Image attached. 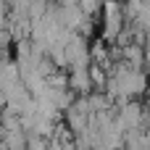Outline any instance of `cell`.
Listing matches in <instances>:
<instances>
[{"mask_svg":"<svg viewBox=\"0 0 150 150\" xmlns=\"http://www.w3.org/2000/svg\"><path fill=\"white\" fill-rule=\"evenodd\" d=\"M148 90V76L142 69H132L127 63H116L108 74V84H105V95L111 100H119L121 103H129L134 95L145 92Z\"/></svg>","mask_w":150,"mask_h":150,"instance_id":"obj_1","label":"cell"},{"mask_svg":"<svg viewBox=\"0 0 150 150\" xmlns=\"http://www.w3.org/2000/svg\"><path fill=\"white\" fill-rule=\"evenodd\" d=\"M145 119H148V113L142 111V105H140L137 100H129V103H121V105H119L116 127H119V132L127 137L129 132L142 129V127H145Z\"/></svg>","mask_w":150,"mask_h":150,"instance_id":"obj_2","label":"cell"},{"mask_svg":"<svg viewBox=\"0 0 150 150\" xmlns=\"http://www.w3.org/2000/svg\"><path fill=\"white\" fill-rule=\"evenodd\" d=\"M103 13H105V18H103V40L105 42H119V37L124 34V8L121 5H105Z\"/></svg>","mask_w":150,"mask_h":150,"instance_id":"obj_3","label":"cell"}]
</instances>
